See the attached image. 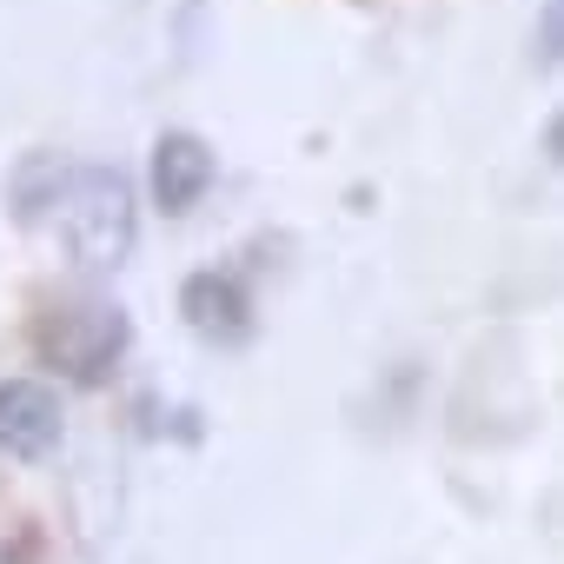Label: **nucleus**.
<instances>
[{"instance_id":"obj_3","label":"nucleus","mask_w":564,"mask_h":564,"mask_svg":"<svg viewBox=\"0 0 564 564\" xmlns=\"http://www.w3.org/2000/svg\"><path fill=\"white\" fill-rule=\"evenodd\" d=\"M180 319L206 346H246L252 339V293H246V279L219 272V265L193 272L186 286H180Z\"/></svg>"},{"instance_id":"obj_5","label":"nucleus","mask_w":564,"mask_h":564,"mask_svg":"<svg viewBox=\"0 0 564 564\" xmlns=\"http://www.w3.org/2000/svg\"><path fill=\"white\" fill-rule=\"evenodd\" d=\"M213 180H219V160H213V147H206L199 133H160V140H153V173H147V186H153V206H160V213H193Z\"/></svg>"},{"instance_id":"obj_4","label":"nucleus","mask_w":564,"mask_h":564,"mask_svg":"<svg viewBox=\"0 0 564 564\" xmlns=\"http://www.w3.org/2000/svg\"><path fill=\"white\" fill-rule=\"evenodd\" d=\"M67 432L61 392L41 379H0V452L8 458H47Z\"/></svg>"},{"instance_id":"obj_2","label":"nucleus","mask_w":564,"mask_h":564,"mask_svg":"<svg viewBox=\"0 0 564 564\" xmlns=\"http://www.w3.org/2000/svg\"><path fill=\"white\" fill-rule=\"evenodd\" d=\"M133 346V319L113 306V300H74V306H54L41 326H34V352L41 366H54L67 386H107L120 372Z\"/></svg>"},{"instance_id":"obj_7","label":"nucleus","mask_w":564,"mask_h":564,"mask_svg":"<svg viewBox=\"0 0 564 564\" xmlns=\"http://www.w3.org/2000/svg\"><path fill=\"white\" fill-rule=\"evenodd\" d=\"M544 160L564 166V113H551V127H544Z\"/></svg>"},{"instance_id":"obj_6","label":"nucleus","mask_w":564,"mask_h":564,"mask_svg":"<svg viewBox=\"0 0 564 564\" xmlns=\"http://www.w3.org/2000/svg\"><path fill=\"white\" fill-rule=\"evenodd\" d=\"M531 61H538L544 74H557V67H564V0H544V8H538V28H531Z\"/></svg>"},{"instance_id":"obj_1","label":"nucleus","mask_w":564,"mask_h":564,"mask_svg":"<svg viewBox=\"0 0 564 564\" xmlns=\"http://www.w3.org/2000/svg\"><path fill=\"white\" fill-rule=\"evenodd\" d=\"M41 219L54 226V239L67 246V259L80 272H120L133 259V239H140V199H133V180L120 166L61 160V180H54Z\"/></svg>"}]
</instances>
